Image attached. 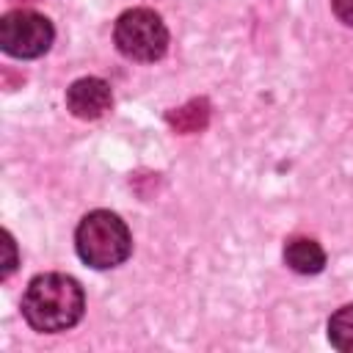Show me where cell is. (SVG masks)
I'll list each match as a JSON object with an SVG mask.
<instances>
[{"label":"cell","instance_id":"cell-1","mask_svg":"<svg viewBox=\"0 0 353 353\" xmlns=\"http://www.w3.org/2000/svg\"><path fill=\"white\" fill-rule=\"evenodd\" d=\"M85 309V295L77 279L66 273H41L30 279L22 295V314L30 328L58 334L72 328Z\"/></svg>","mask_w":353,"mask_h":353},{"label":"cell","instance_id":"cell-7","mask_svg":"<svg viewBox=\"0 0 353 353\" xmlns=\"http://www.w3.org/2000/svg\"><path fill=\"white\" fill-rule=\"evenodd\" d=\"M165 121L176 130V132H201L210 121V102L207 99H190L176 110L165 113Z\"/></svg>","mask_w":353,"mask_h":353},{"label":"cell","instance_id":"cell-4","mask_svg":"<svg viewBox=\"0 0 353 353\" xmlns=\"http://www.w3.org/2000/svg\"><path fill=\"white\" fill-rule=\"evenodd\" d=\"M52 22L30 8H14L0 19V47L14 58H39L52 44Z\"/></svg>","mask_w":353,"mask_h":353},{"label":"cell","instance_id":"cell-6","mask_svg":"<svg viewBox=\"0 0 353 353\" xmlns=\"http://www.w3.org/2000/svg\"><path fill=\"white\" fill-rule=\"evenodd\" d=\"M284 262H287L295 273L312 276V273H320V270L325 268V251H323L320 243L312 240V237H292V240H287V245H284Z\"/></svg>","mask_w":353,"mask_h":353},{"label":"cell","instance_id":"cell-9","mask_svg":"<svg viewBox=\"0 0 353 353\" xmlns=\"http://www.w3.org/2000/svg\"><path fill=\"white\" fill-rule=\"evenodd\" d=\"M331 6H334V14L339 17V22L353 25V0H331Z\"/></svg>","mask_w":353,"mask_h":353},{"label":"cell","instance_id":"cell-2","mask_svg":"<svg viewBox=\"0 0 353 353\" xmlns=\"http://www.w3.org/2000/svg\"><path fill=\"white\" fill-rule=\"evenodd\" d=\"M77 254L85 265L105 270L121 265L132 251V237L127 223L110 212V210H94L88 212L74 232Z\"/></svg>","mask_w":353,"mask_h":353},{"label":"cell","instance_id":"cell-11","mask_svg":"<svg viewBox=\"0 0 353 353\" xmlns=\"http://www.w3.org/2000/svg\"><path fill=\"white\" fill-rule=\"evenodd\" d=\"M22 3H28V0H22Z\"/></svg>","mask_w":353,"mask_h":353},{"label":"cell","instance_id":"cell-5","mask_svg":"<svg viewBox=\"0 0 353 353\" xmlns=\"http://www.w3.org/2000/svg\"><path fill=\"white\" fill-rule=\"evenodd\" d=\"M113 105V94L110 85L99 77H80L66 88V108L72 116L83 119V121H94L99 116H105Z\"/></svg>","mask_w":353,"mask_h":353},{"label":"cell","instance_id":"cell-10","mask_svg":"<svg viewBox=\"0 0 353 353\" xmlns=\"http://www.w3.org/2000/svg\"><path fill=\"white\" fill-rule=\"evenodd\" d=\"M6 245H8V259H6V268H3V279H8V276H11V270H14V265H17V256H14V240H11V234H6Z\"/></svg>","mask_w":353,"mask_h":353},{"label":"cell","instance_id":"cell-8","mask_svg":"<svg viewBox=\"0 0 353 353\" xmlns=\"http://www.w3.org/2000/svg\"><path fill=\"white\" fill-rule=\"evenodd\" d=\"M328 339L336 350L353 353V303L336 309L328 320Z\"/></svg>","mask_w":353,"mask_h":353},{"label":"cell","instance_id":"cell-3","mask_svg":"<svg viewBox=\"0 0 353 353\" xmlns=\"http://www.w3.org/2000/svg\"><path fill=\"white\" fill-rule=\"evenodd\" d=\"M113 41L132 61H157L168 50V28L152 8H130L116 19Z\"/></svg>","mask_w":353,"mask_h":353}]
</instances>
